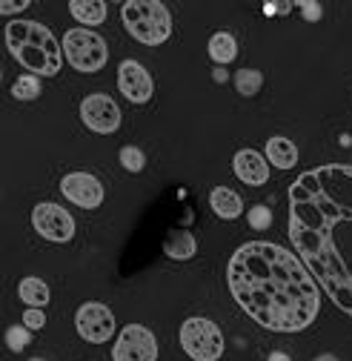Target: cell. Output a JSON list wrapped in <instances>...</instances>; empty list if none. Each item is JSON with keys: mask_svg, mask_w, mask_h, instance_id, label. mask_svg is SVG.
<instances>
[{"mask_svg": "<svg viewBox=\"0 0 352 361\" xmlns=\"http://www.w3.org/2000/svg\"><path fill=\"white\" fill-rule=\"evenodd\" d=\"M80 118H83L86 129H92V132H98V135H112V132H118V129H120V121H123L120 106H118L109 95H103V92L86 95V98L80 101Z\"/></svg>", "mask_w": 352, "mask_h": 361, "instance_id": "cell-10", "label": "cell"}, {"mask_svg": "<svg viewBox=\"0 0 352 361\" xmlns=\"http://www.w3.org/2000/svg\"><path fill=\"white\" fill-rule=\"evenodd\" d=\"M69 12L86 29H89V26H101L106 20V4H103V0H72Z\"/></svg>", "mask_w": 352, "mask_h": 361, "instance_id": "cell-18", "label": "cell"}, {"mask_svg": "<svg viewBox=\"0 0 352 361\" xmlns=\"http://www.w3.org/2000/svg\"><path fill=\"white\" fill-rule=\"evenodd\" d=\"M209 58L218 63V66H227L238 58V40L232 32H215L209 37Z\"/></svg>", "mask_w": 352, "mask_h": 361, "instance_id": "cell-17", "label": "cell"}, {"mask_svg": "<svg viewBox=\"0 0 352 361\" xmlns=\"http://www.w3.org/2000/svg\"><path fill=\"white\" fill-rule=\"evenodd\" d=\"M6 47L12 58L37 78H52L63 66V47L58 37L52 35L49 26H43L37 20H12L6 23Z\"/></svg>", "mask_w": 352, "mask_h": 361, "instance_id": "cell-3", "label": "cell"}, {"mask_svg": "<svg viewBox=\"0 0 352 361\" xmlns=\"http://www.w3.org/2000/svg\"><path fill=\"white\" fill-rule=\"evenodd\" d=\"M115 361H158V341L152 330L141 324H126L112 347Z\"/></svg>", "mask_w": 352, "mask_h": 361, "instance_id": "cell-9", "label": "cell"}, {"mask_svg": "<svg viewBox=\"0 0 352 361\" xmlns=\"http://www.w3.org/2000/svg\"><path fill=\"white\" fill-rule=\"evenodd\" d=\"M163 252L172 261H189L198 252V241L189 230H169L163 238Z\"/></svg>", "mask_w": 352, "mask_h": 361, "instance_id": "cell-15", "label": "cell"}, {"mask_svg": "<svg viewBox=\"0 0 352 361\" xmlns=\"http://www.w3.org/2000/svg\"><path fill=\"white\" fill-rule=\"evenodd\" d=\"M232 83H235V89L244 98H255L260 92V86H263V75L258 69H238Z\"/></svg>", "mask_w": 352, "mask_h": 361, "instance_id": "cell-20", "label": "cell"}, {"mask_svg": "<svg viewBox=\"0 0 352 361\" xmlns=\"http://www.w3.org/2000/svg\"><path fill=\"white\" fill-rule=\"evenodd\" d=\"M120 18L126 32L144 47H161L172 35V15L161 0H126Z\"/></svg>", "mask_w": 352, "mask_h": 361, "instance_id": "cell-4", "label": "cell"}, {"mask_svg": "<svg viewBox=\"0 0 352 361\" xmlns=\"http://www.w3.org/2000/svg\"><path fill=\"white\" fill-rule=\"evenodd\" d=\"M18 295H20V301L32 310H43L49 304V298H52V293H49V284L46 281H40V279H34V276H29V279H23L20 284H18Z\"/></svg>", "mask_w": 352, "mask_h": 361, "instance_id": "cell-19", "label": "cell"}, {"mask_svg": "<svg viewBox=\"0 0 352 361\" xmlns=\"http://www.w3.org/2000/svg\"><path fill=\"white\" fill-rule=\"evenodd\" d=\"M26 9H29V0H18V4L4 0V4H0V12H4V15H18V12H26Z\"/></svg>", "mask_w": 352, "mask_h": 361, "instance_id": "cell-27", "label": "cell"}, {"mask_svg": "<svg viewBox=\"0 0 352 361\" xmlns=\"http://www.w3.org/2000/svg\"><path fill=\"white\" fill-rule=\"evenodd\" d=\"M181 347L192 361H218L224 355V333L215 322L192 315L181 324Z\"/></svg>", "mask_w": 352, "mask_h": 361, "instance_id": "cell-6", "label": "cell"}, {"mask_svg": "<svg viewBox=\"0 0 352 361\" xmlns=\"http://www.w3.org/2000/svg\"><path fill=\"white\" fill-rule=\"evenodd\" d=\"M249 227H252V230H270V227H272V212H270V207H263V204L252 207V209H249Z\"/></svg>", "mask_w": 352, "mask_h": 361, "instance_id": "cell-24", "label": "cell"}, {"mask_svg": "<svg viewBox=\"0 0 352 361\" xmlns=\"http://www.w3.org/2000/svg\"><path fill=\"white\" fill-rule=\"evenodd\" d=\"M209 207H212V212H215L218 218H224V221H235V218H241V212H244L241 195H238L235 190H230V187H215V190L209 192Z\"/></svg>", "mask_w": 352, "mask_h": 361, "instance_id": "cell-14", "label": "cell"}, {"mask_svg": "<svg viewBox=\"0 0 352 361\" xmlns=\"http://www.w3.org/2000/svg\"><path fill=\"white\" fill-rule=\"evenodd\" d=\"M29 361H46V358H29Z\"/></svg>", "mask_w": 352, "mask_h": 361, "instance_id": "cell-30", "label": "cell"}, {"mask_svg": "<svg viewBox=\"0 0 352 361\" xmlns=\"http://www.w3.org/2000/svg\"><path fill=\"white\" fill-rule=\"evenodd\" d=\"M267 161H270V166H275V169H292L295 164H298V147L289 141V138H270V144H267Z\"/></svg>", "mask_w": 352, "mask_h": 361, "instance_id": "cell-16", "label": "cell"}, {"mask_svg": "<svg viewBox=\"0 0 352 361\" xmlns=\"http://www.w3.org/2000/svg\"><path fill=\"white\" fill-rule=\"evenodd\" d=\"M289 241L335 307L352 319V166L327 164L289 187Z\"/></svg>", "mask_w": 352, "mask_h": 361, "instance_id": "cell-1", "label": "cell"}, {"mask_svg": "<svg viewBox=\"0 0 352 361\" xmlns=\"http://www.w3.org/2000/svg\"><path fill=\"white\" fill-rule=\"evenodd\" d=\"M120 166L126 169V172H144V166H146V155L141 152V147H123L120 149Z\"/></svg>", "mask_w": 352, "mask_h": 361, "instance_id": "cell-22", "label": "cell"}, {"mask_svg": "<svg viewBox=\"0 0 352 361\" xmlns=\"http://www.w3.org/2000/svg\"><path fill=\"white\" fill-rule=\"evenodd\" d=\"M313 361H338L335 355H318V358H313Z\"/></svg>", "mask_w": 352, "mask_h": 361, "instance_id": "cell-29", "label": "cell"}, {"mask_svg": "<svg viewBox=\"0 0 352 361\" xmlns=\"http://www.w3.org/2000/svg\"><path fill=\"white\" fill-rule=\"evenodd\" d=\"M32 330L29 327H23V324H15V327H9L6 330V347L12 350V353H23L26 347H29V341H32V336H29Z\"/></svg>", "mask_w": 352, "mask_h": 361, "instance_id": "cell-23", "label": "cell"}, {"mask_svg": "<svg viewBox=\"0 0 352 361\" xmlns=\"http://www.w3.org/2000/svg\"><path fill=\"white\" fill-rule=\"evenodd\" d=\"M270 361H292V358H289L287 353H278V350H275V353L270 355Z\"/></svg>", "mask_w": 352, "mask_h": 361, "instance_id": "cell-28", "label": "cell"}, {"mask_svg": "<svg viewBox=\"0 0 352 361\" xmlns=\"http://www.w3.org/2000/svg\"><path fill=\"white\" fill-rule=\"evenodd\" d=\"M43 324H46V312H43V310H26L23 312V327H29V330H40Z\"/></svg>", "mask_w": 352, "mask_h": 361, "instance_id": "cell-25", "label": "cell"}, {"mask_svg": "<svg viewBox=\"0 0 352 361\" xmlns=\"http://www.w3.org/2000/svg\"><path fill=\"white\" fill-rule=\"evenodd\" d=\"M32 227L49 244H69L75 238V218L61 204H49V201L37 204L32 209Z\"/></svg>", "mask_w": 352, "mask_h": 361, "instance_id": "cell-7", "label": "cell"}, {"mask_svg": "<svg viewBox=\"0 0 352 361\" xmlns=\"http://www.w3.org/2000/svg\"><path fill=\"white\" fill-rule=\"evenodd\" d=\"M232 169L246 187H263L270 180V161L255 149H238L232 158Z\"/></svg>", "mask_w": 352, "mask_h": 361, "instance_id": "cell-13", "label": "cell"}, {"mask_svg": "<svg viewBox=\"0 0 352 361\" xmlns=\"http://www.w3.org/2000/svg\"><path fill=\"white\" fill-rule=\"evenodd\" d=\"M12 95L18 101H34V98H40V78L37 75H20L12 83Z\"/></svg>", "mask_w": 352, "mask_h": 361, "instance_id": "cell-21", "label": "cell"}, {"mask_svg": "<svg viewBox=\"0 0 352 361\" xmlns=\"http://www.w3.org/2000/svg\"><path fill=\"white\" fill-rule=\"evenodd\" d=\"M75 327L77 336L89 344H106L115 336V315L101 301H86L75 312Z\"/></svg>", "mask_w": 352, "mask_h": 361, "instance_id": "cell-8", "label": "cell"}, {"mask_svg": "<svg viewBox=\"0 0 352 361\" xmlns=\"http://www.w3.org/2000/svg\"><path fill=\"white\" fill-rule=\"evenodd\" d=\"M61 192L80 209H98L103 204V184L89 172H69L61 178Z\"/></svg>", "mask_w": 352, "mask_h": 361, "instance_id": "cell-12", "label": "cell"}, {"mask_svg": "<svg viewBox=\"0 0 352 361\" xmlns=\"http://www.w3.org/2000/svg\"><path fill=\"white\" fill-rule=\"evenodd\" d=\"M118 89L123 92V98L129 104L144 106V104L152 101L155 83H152V75L138 61H120V66H118Z\"/></svg>", "mask_w": 352, "mask_h": 361, "instance_id": "cell-11", "label": "cell"}, {"mask_svg": "<svg viewBox=\"0 0 352 361\" xmlns=\"http://www.w3.org/2000/svg\"><path fill=\"white\" fill-rule=\"evenodd\" d=\"M232 298L272 333H301L321 310V290L301 258L272 241L241 244L227 264Z\"/></svg>", "mask_w": 352, "mask_h": 361, "instance_id": "cell-2", "label": "cell"}, {"mask_svg": "<svg viewBox=\"0 0 352 361\" xmlns=\"http://www.w3.org/2000/svg\"><path fill=\"white\" fill-rule=\"evenodd\" d=\"M61 47H63V58L72 63V69L86 72V75L101 72L106 66V58H109L103 37L95 29H86V26L69 29L61 40Z\"/></svg>", "mask_w": 352, "mask_h": 361, "instance_id": "cell-5", "label": "cell"}, {"mask_svg": "<svg viewBox=\"0 0 352 361\" xmlns=\"http://www.w3.org/2000/svg\"><path fill=\"white\" fill-rule=\"evenodd\" d=\"M301 12H303V18L310 23H315L321 18V4H315V0H306V4H301Z\"/></svg>", "mask_w": 352, "mask_h": 361, "instance_id": "cell-26", "label": "cell"}]
</instances>
